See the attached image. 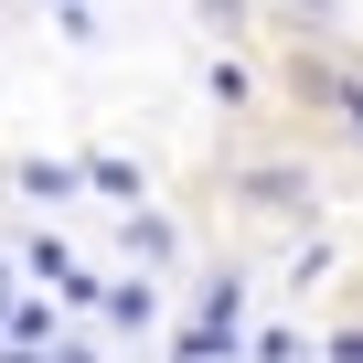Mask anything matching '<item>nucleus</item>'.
<instances>
[{"instance_id":"obj_1","label":"nucleus","mask_w":363,"mask_h":363,"mask_svg":"<svg viewBox=\"0 0 363 363\" xmlns=\"http://www.w3.org/2000/svg\"><path fill=\"white\" fill-rule=\"evenodd\" d=\"M22 267H33V278H43V289H65V299H107V289H96V278H86V267H75V257H65V246H54V235H43V246H33V257H22Z\"/></svg>"},{"instance_id":"obj_2","label":"nucleus","mask_w":363,"mask_h":363,"mask_svg":"<svg viewBox=\"0 0 363 363\" xmlns=\"http://www.w3.org/2000/svg\"><path fill=\"white\" fill-rule=\"evenodd\" d=\"M22 193L54 203V193H75V171H65V160H22Z\"/></svg>"},{"instance_id":"obj_3","label":"nucleus","mask_w":363,"mask_h":363,"mask_svg":"<svg viewBox=\"0 0 363 363\" xmlns=\"http://www.w3.org/2000/svg\"><path fill=\"white\" fill-rule=\"evenodd\" d=\"M86 182H96V193H118V203H139V193H150V182H139V171H128V160H96V171H86Z\"/></svg>"},{"instance_id":"obj_4","label":"nucleus","mask_w":363,"mask_h":363,"mask_svg":"<svg viewBox=\"0 0 363 363\" xmlns=\"http://www.w3.org/2000/svg\"><path fill=\"white\" fill-rule=\"evenodd\" d=\"M128 257H171V225L160 214H128Z\"/></svg>"},{"instance_id":"obj_5","label":"nucleus","mask_w":363,"mask_h":363,"mask_svg":"<svg viewBox=\"0 0 363 363\" xmlns=\"http://www.w3.org/2000/svg\"><path fill=\"white\" fill-rule=\"evenodd\" d=\"M331 363H363V331H342V342H331Z\"/></svg>"},{"instance_id":"obj_6","label":"nucleus","mask_w":363,"mask_h":363,"mask_svg":"<svg viewBox=\"0 0 363 363\" xmlns=\"http://www.w3.org/2000/svg\"><path fill=\"white\" fill-rule=\"evenodd\" d=\"M43 363H96V352H86V342H65V352H43Z\"/></svg>"}]
</instances>
